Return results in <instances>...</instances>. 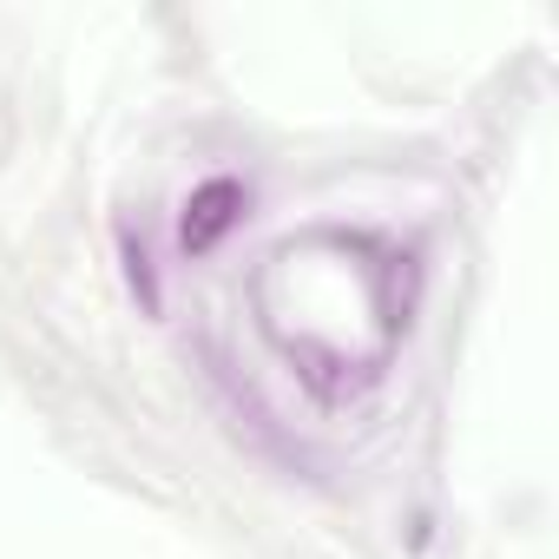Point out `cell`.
Returning <instances> with one entry per match:
<instances>
[{
  "mask_svg": "<svg viewBox=\"0 0 559 559\" xmlns=\"http://www.w3.org/2000/svg\"><path fill=\"white\" fill-rule=\"evenodd\" d=\"M243 204H250V191H243L237 178H204V185L185 198V217H178V243H185L191 257L217 250V243H224V230H237Z\"/></svg>",
  "mask_w": 559,
  "mask_h": 559,
  "instance_id": "6da1fadb",
  "label": "cell"
}]
</instances>
